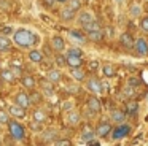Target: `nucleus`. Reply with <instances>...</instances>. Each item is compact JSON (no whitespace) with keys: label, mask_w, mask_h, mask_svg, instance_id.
Returning a JSON list of instances; mask_svg holds the SVG:
<instances>
[{"label":"nucleus","mask_w":148,"mask_h":146,"mask_svg":"<svg viewBox=\"0 0 148 146\" xmlns=\"http://www.w3.org/2000/svg\"><path fill=\"white\" fill-rule=\"evenodd\" d=\"M11 132H13L14 138H18V140L24 138V129L19 126V124H14V122H11Z\"/></svg>","instance_id":"nucleus-25"},{"label":"nucleus","mask_w":148,"mask_h":146,"mask_svg":"<svg viewBox=\"0 0 148 146\" xmlns=\"http://www.w3.org/2000/svg\"><path fill=\"white\" fill-rule=\"evenodd\" d=\"M10 122V114L7 110H0V126H7Z\"/></svg>","instance_id":"nucleus-32"},{"label":"nucleus","mask_w":148,"mask_h":146,"mask_svg":"<svg viewBox=\"0 0 148 146\" xmlns=\"http://www.w3.org/2000/svg\"><path fill=\"white\" fill-rule=\"evenodd\" d=\"M77 14H78V13H75L73 10H70L69 6H64V8L61 10V13H59V16H61V21H64V22L77 21Z\"/></svg>","instance_id":"nucleus-10"},{"label":"nucleus","mask_w":148,"mask_h":146,"mask_svg":"<svg viewBox=\"0 0 148 146\" xmlns=\"http://www.w3.org/2000/svg\"><path fill=\"white\" fill-rule=\"evenodd\" d=\"M46 78H48V81H49V83L56 84V83H59V81L62 79V73H61V70L53 68V70H49V72L46 73Z\"/></svg>","instance_id":"nucleus-19"},{"label":"nucleus","mask_w":148,"mask_h":146,"mask_svg":"<svg viewBox=\"0 0 148 146\" xmlns=\"http://www.w3.org/2000/svg\"><path fill=\"white\" fill-rule=\"evenodd\" d=\"M13 46V40L7 37V35H0V53H8Z\"/></svg>","instance_id":"nucleus-17"},{"label":"nucleus","mask_w":148,"mask_h":146,"mask_svg":"<svg viewBox=\"0 0 148 146\" xmlns=\"http://www.w3.org/2000/svg\"><path fill=\"white\" fill-rule=\"evenodd\" d=\"M88 145H89V146H99V143H97V141H89Z\"/></svg>","instance_id":"nucleus-47"},{"label":"nucleus","mask_w":148,"mask_h":146,"mask_svg":"<svg viewBox=\"0 0 148 146\" xmlns=\"http://www.w3.org/2000/svg\"><path fill=\"white\" fill-rule=\"evenodd\" d=\"M119 43H121V46L126 48V49H134L135 40L132 38V35L129 33V32H123V33L119 35Z\"/></svg>","instance_id":"nucleus-8"},{"label":"nucleus","mask_w":148,"mask_h":146,"mask_svg":"<svg viewBox=\"0 0 148 146\" xmlns=\"http://www.w3.org/2000/svg\"><path fill=\"white\" fill-rule=\"evenodd\" d=\"M27 57H29V60H30V62H34V63H40L43 60V54L40 53L38 49H30Z\"/></svg>","instance_id":"nucleus-22"},{"label":"nucleus","mask_w":148,"mask_h":146,"mask_svg":"<svg viewBox=\"0 0 148 146\" xmlns=\"http://www.w3.org/2000/svg\"><path fill=\"white\" fill-rule=\"evenodd\" d=\"M67 124L69 126H78V124L81 122V114L78 113V111H75V110H72V111H69V114H67Z\"/></svg>","instance_id":"nucleus-16"},{"label":"nucleus","mask_w":148,"mask_h":146,"mask_svg":"<svg viewBox=\"0 0 148 146\" xmlns=\"http://www.w3.org/2000/svg\"><path fill=\"white\" fill-rule=\"evenodd\" d=\"M54 2H56V0H46V3H48V5H53Z\"/></svg>","instance_id":"nucleus-49"},{"label":"nucleus","mask_w":148,"mask_h":146,"mask_svg":"<svg viewBox=\"0 0 148 146\" xmlns=\"http://www.w3.org/2000/svg\"><path fill=\"white\" fill-rule=\"evenodd\" d=\"M112 130H113L112 122H108V121H100L96 127V135L99 138H105V136L112 135Z\"/></svg>","instance_id":"nucleus-4"},{"label":"nucleus","mask_w":148,"mask_h":146,"mask_svg":"<svg viewBox=\"0 0 148 146\" xmlns=\"http://www.w3.org/2000/svg\"><path fill=\"white\" fill-rule=\"evenodd\" d=\"M0 75H2V79H3V81H7V83H13L14 79H16V76L13 75V72H11L10 68L2 70V72H0Z\"/></svg>","instance_id":"nucleus-29"},{"label":"nucleus","mask_w":148,"mask_h":146,"mask_svg":"<svg viewBox=\"0 0 148 146\" xmlns=\"http://www.w3.org/2000/svg\"><path fill=\"white\" fill-rule=\"evenodd\" d=\"M65 56H80L83 57V51L80 49V48H70V49H67V54Z\"/></svg>","instance_id":"nucleus-34"},{"label":"nucleus","mask_w":148,"mask_h":146,"mask_svg":"<svg viewBox=\"0 0 148 146\" xmlns=\"http://www.w3.org/2000/svg\"><path fill=\"white\" fill-rule=\"evenodd\" d=\"M123 95H124V97H127V98L134 97V95H135V91H134V87H131V86H126V87L123 89Z\"/></svg>","instance_id":"nucleus-36"},{"label":"nucleus","mask_w":148,"mask_h":146,"mask_svg":"<svg viewBox=\"0 0 148 146\" xmlns=\"http://www.w3.org/2000/svg\"><path fill=\"white\" fill-rule=\"evenodd\" d=\"M69 91H70V92H78V87H77V86H73V87L70 86V87H69Z\"/></svg>","instance_id":"nucleus-46"},{"label":"nucleus","mask_w":148,"mask_h":146,"mask_svg":"<svg viewBox=\"0 0 148 146\" xmlns=\"http://www.w3.org/2000/svg\"><path fill=\"white\" fill-rule=\"evenodd\" d=\"M69 35H70V38H73L75 41H78V43H81V44L86 43V35L81 33L80 30H70V32H69Z\"/></svg>","instance_id":"nucleus-23"},{"label":"nucleus","mask_w":148,"mask_h":146,"mask_svg":"<svg viewBox=\"0 0 148 146\" xmlns=\"http://www.w3.org/2000/svg\"><path fill=\"white\" fill-rule=\"evenodd\" d=\"M86 37H88V40L94 41V43H100V41L105 38V32H103L102 29H99V30H94V32H91V33H86Z\"/></svg>","instance_id":"nucleus-18"},{"label":"nucleus","mask_w":148,"mask_h":146,"mask_svg":"<svg viewBox=\"0 0 148 146\" xmlns=\"http://www.w3.org/2000/svg\"><path fill=\"white\" fill-rule=\"evenodd\" d=\"M11 40H13V43L16 44L18 48H21V49H30V48L37 46V43L40 41V38H38V35L34 33V32L29 30V29L19 27V29L14 30Z\"/></svg>","instance_id":"nucleus-1"},{"label":"nucleus","mask_w":148,"mask_h":146,"mask_svg":"<svg viewBox=\"0 0 148 146\" xmlns=\"http://www.w3.org/2000/svg\"><path fill=\"white\" fill-rule=\"evenodd\" d=\"M8 110H10V114L13 117H16V119H24V117H26V108H23V106H19V105H11L10 108H8Z\"/></svg>","instance_id":"nucleus-14"},{"label":"nucleus","mask_w":148,"mask_h":146,"mask_svg":"<svg viewBox=\"0 0 148 146\" xmlns=\"http://www.w3.org/2000/svg\"><path fill=\"white\" fill-rule=\"evenodd\" d=\"M51 48L56 51V53H62V51H65V40L61 37V35H54V37H51Z\"/></svg>","instance_id":"nucleus-11"},{"label":"nucleus","mask_w":148,"mask_h":146,"mask_svg":"<svg viewBox=\"0 0 148 146\" xmlns=\"http://www.w3.org/2000/svg\"><path fill=\"white\" fill-rule=\"evenodd\" d=\"M32 117H34V122L43 124L46 121V113L43 110H35V111H34V114H32Z\"/></svg>","instance_id":"nucleus-27"},{"label":"nucleus","mask_w":148,"mask_h":146,"mask_svg":"<svg viewBox=\"0 0 148 146\" xmlns=\"http://www.w3.org/2000/svg\"><path fill=\"white\" fill-rule=\"evenodd\" d=\"M10 70L13 72V75L16 76V78H19V76L23 75V70H21L19 67H16V65H10Z\"/></svg>","instance_id":"nucleus-37"},{"label":"nucleus","mask_w":148,"mask_h":146,"mask_svg":"<svg viewBox=\"0 0 148 146\" xmlns=\"http://www.w3.org/2000/svg\"><path fill=\"white\" fill-rule=\"evenodd\" d=\"M43 94L48 95V97H51V95H53V87H51V84H45V86H43Z\"/></svg>","instance_id":"nucleus-39"},{"label":"nucleus","mask_w":148,"mask_h":146,"mask_svg":"<svg viewBox=\"0 0 148 146\" xmlns=\"http://www.w3.org/2000/svg\"><path fill=\"white\" fill-rule=\"evenodd\" d=\"M126 119H127V114H126L124 110H112V113H110V121L115 122L116 126L118 124H124Z\"/></svg>","instance_id":"nucleus-6"},{"label":"nucleus","mask_w":148,"mask_h":146,"mask_svg":"<svg viewBox=\"0 0 148 146\" xmlns=\"http://www.w3.org/2000/svg\"><path fill=\"white\" fill-rule=\"evenodd\" d=\"M131 130L132 127L129 126V124H118L116 127H113L112 130V140H115V141H118V140H123L126 138V136L131 135Z\"/></svg>","instance_id":"nucleus-2"},{"label":"nucleus","mask_w":148,"mask_h":146,"mask_svg":"<svg viewBox=\"0 0 148 146\" xmlns=\"http://www.w3.org/2000/svg\"><path fill=\"white\" fill-rule=\"evenodd\" d=\"M91 21H94V16H92V13L88 11V10H81V11L77 14V22L80 24V27L89 24Z\"/></svg>","instance_id":"nucleus-7"},{"label":"nucleus","mask_w":148,"mask_h":146,"mask_svg":"<svg viewBox=\"0 0 148 146\" xmlns=\"http://www.w3.org/2000/svg\"><path fill=\"white\" fill-rule=\"evenodd\" d=\"M30 95H27L26 92H18L14 95V105H19L23 108H29L30 106Z\"/></svg>","instance_id":"nucleus-9"},{"label":"nucleus","mask_w":148,"mask_h":146,"mask_svg":"<svg viewBox=\"0 0 148 146\" xmlns=\"http://www.w3.org/2000/svg\"><path fill=\"white\" fill-rule=\"evenodd\" d=\"M69 0H56V3H67Z\"/></svg>","instance_id":"nucleus-48"},{"label":"nucleus","mask_w":148,"mask_h":146,"mask_svg":"<svg viewBox=\"0 0 148 146\" xmlns=\"http://www.w3.org/2000/svg\"><path fill=\"white\" fill-rule=\"evenodd\" d=\"M65 62H67V65L70 67V68H78V67L83 65V57L80 56H65Z\"/></svg>","instance_id":"nucleus-15"},{"label":"nucleus","mask_w":148,"mask_h":146,"mask_svg":"<svg viewBox=\"0 0 148 146\" xmlns=\"http://www.w3.org/2000/svg\"><path fill=\"white\" fill-rule=\"evenodd\" d=\"M21 81H23V86L26 89H35L37 81H35V78H34V76H24Z\"/></svg>","instance_id":"nucleus-28"},{"label":"nucleus","mask_w":148,"mask_h":146,"mask_svg":"<svg viewBox=\"0 0 148 146\" xmlns=\"http://www.w3.org/2000/svg\"><path fill=\"white\" fill-rule=\"evenodd\" d=\"M138 110H140V106H138V102H135V100H129L124 106L127 117H135L138 114Z\"/></svg>","instance_id":"nucleus-12"},{"label":"nucleus","mask_w":148,"mask_h":146,"mask_svg":"<svg viewBox=\"0 0 148 146\" xmlns=\"http://www.w3.org/2000/svg\"><path fill=\"white\" fill-rule=\"evenodd\" d=\"M142 84V81H140V78H137V76H131V78L127 79V86H131V87H138V86Z\"/></svg>","instance_id":"nucleus-33"},{"label":"nucleus","mask_w":148,"mask_h":146,"mask_svg":"<svg viewBox=\"0 0 148 146\" xmlns=\"http://www.w3.org/2000/svg\"><path fill=\"white\" fill-rule=\"evenodd\" d=\"M127 2V0H113V3L115 5H118V6H121V5H124V3Z\"/></svg>","instance_id":"nucleus-44"},{"label":"nucleus","mask_w":148,"mask_h":146,"mask_svg":"<svg viewBox=\"0 0 148 146\" xmlns=\"http://www.w3.org/2000/svg\"><path fill=\"white\" fill-rule=\"evenodd\" d=\"M56 62H58V65H67V62H65V56H58L56 57Z\"/></svg>","instance_id":"nucleus-41"},{"label":"nucleus","mask_w":148,"mask_h":146,"mask_svg":"<svg viewBox=\"0 0 148 146\" xmlns=\"http://www.w3.org/2000/svg\"><path fill=\"white\" fill-rule=\"evenodd\" d=\"M138 27H140L143 32H147V33H148V16L140 18V21H138Z\"/></svg>","instance_id":"nucleus-35"},{"label":"nucleus","mask_w":148,"mask_h":146,"mask_svg":"<svg viewBox=\"0 0 148 146\" xmlns=\"http://www.w3.org/2000/svg\"><path fill=\"white\" fill-rule=\"evenodd\" d=\"M102 87H103V92H105L107 89H108V83H107V81H102Z\"/></svg>","instance_id":"nucleus-45"},{"label":"nucleus","mask_w":148,"mask_h":146,"mask_svg":"<svg viewBox=\"0 0 148 146\" xmlns=\"http://www.w3.org/2000/svg\"><path fill=\"white\" fill-rule=\"evenodd\" d=\"M103 32H105V37H107V38H113V37H115V29L110 27V25L103 29Z\"/></svg>","instance_id":"nucleus-38"},{"label":"nucleus","mask_w":148,"mask_h":146,"mask_svg":"<svg viewBox=\"0 0 148 146\" xmlns=\"http://www.w3.org/2000/svg\"><path fill=\"white\" fill-rule=\"evenodd\" d=\"M142 11H143V10H142V6L138 5V3H132V5L129 6V16H131V18H140Z\"/></svg>","instance_id":"nucleus-24"},{"label":"nucleus","mask_w":148,"mask_h":146,"mask_svg":"<svg viewBox=\"0 0 148 146\" xmlns=\"http://www.w3.org/2000/svg\"><path fill=\"white\" fill-rule=\"evenodd\" d=\"M99 60H91L89 62V68L91 70H94V72H96V70H99Z\"/></svg>","instance_id":"nucleus-40"},{"label":"nucleus","mask_w":148,"mask_h":146,"mask_svg":"<svg viewBox=\"0 0 148 146\" xmlns=\"http://www.w3.org/2000/svg\"><path fill=\"white\" fill-rule=\"evenodd\" d=\"M81 29H83V30L86 32V33H91V32H94V30H99V29H100V25H99V22H97L96 19H94V21H91L89 24L83 25Z\"/></svg>","instance_id":"nucleus-30"},{"label":"nucleus","mask_w":148,"mask_h":146,"mask_svg":"<svg viewBox=\"0 0 148 146\" xmlns=\"http://www.w3.org/2000/svg\"><path fill=\"white\" fill-rule=\"evenodd\" d=\"M81 5H83V2H81V0H69V2H67V6L70 10H73L75 13H80L81 11V10H80Z\"/></svg>","instance_id":"nucleus-31"},{"label":"nucleus","mask_w":148,"mask_h":146,"mask_svg":"<svg viewBox=\"0 0 148 146\" xmlns=\"http://www.w3.org/2000/svg\"><path fill=\"white\" fill-rule=\"evenodd\" d=\"M86 105H88V110H91L92 113H99V111L102 110V103H100L99 97H94V95L88 97Z\"/></svg>","instance_id":"nucleus-13"},{"label":"nucleus","mask_w":148,"mask_h":146,"mask_svg":"<svg viewBox=\"0 0 148 146\" xmlns=\"http://www.w3.org/2000/svg\"><path fill=\"white\" fill-rule=\"evenodd\" d=\"M40 97H42V94H34L32 97H30V102H32V103H38Z\"/></svg>","instance_id":"nucleus-42"},{"label":"nucleus","mask_w":148,"mask_h":146,"mask_svg":"<svg viewBox=\"0 0 148 146\" xmlns=\"http://www.w3.org/2000/svg\"><path fill=\"white\" fill-rule=\"evenodd\" d=\"M134 51H135L137 56H148V41H147V38L145 37L135 38Z\"/></svg>","instance_id":"nucleus-5"},{"label":"nucleus","mask_w":148,"mask_h":146,"mask_svg":"<svg viewBox=\"0 0 148 146\" xmlns=\"http://www.w3.org/2000/svg\"><path fill=\"white\" fill-rule=\"evenodd\" d=\"M58 146H72V145L69 140H61V141H58Z\"/></svg>","instance_id":"nucleus-43"},{"label":"nucleus","mask_w":148,"mask_h":146,"mask_svg":"<svg viewBox=\"0 0 148 146\" xmlns=\"http://www.w3.org/2000/svg\"><path fill=\"white\" fill-rule=\"evenodd\" d=\"M70 75L75 81H84V79H86V73H84V70L81 68V67H78V68H70Z\"/></svg>","instance_id":"nucleus-21"},{"label":"nucleus","mask_w":148,"mask_h":146,"mask_svg":"<svg viewBox=\"0 0 148 146\" xmlns=\"http://www.w3.org/2000/svg\"><path fill=\"white\" fill-rule=\"evenodd\" d=\"M94 136H97V135H96V130H92V129H84L83 133H81V140H83V141H86V143L92 141Z\"/></svg>","instance_id":"nucleus-26"},{"label":"nucleus","mask_w":148,"mask_h":146,"mask_svg":"<svg viewBox=\"0 0 148 146\" xmlns=\"http://www.w3.org/2000/svg\"><path fill=\"white\" fill-rule=\"evenodd\" d=\"M86 89L94 95H99L103 92V87H102V79L96 78V76H91V78L86 79Z\"/></svg>","instance_id":"nucleus-3"},{"label":"nucleus","mask_w":148,"mask_h":146,"mask_svg":"<svg viewBox=\"0 0 148 146\" xmlns=\"http://www.w3.org/2000/svg\"><path fill=\"white\" fill-rule=\"evenodd\" d=\"M100 70H102V73H103L105 78H115L116 76V68H115V65H112V63H103Z\"/></svg>","instance_id":"nucleus-20"}]
</instances>
